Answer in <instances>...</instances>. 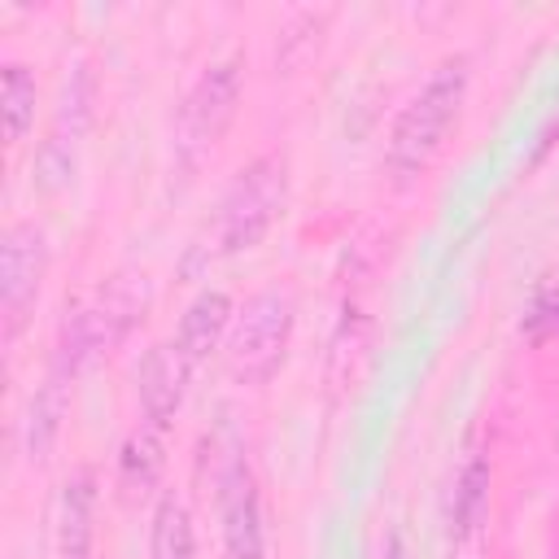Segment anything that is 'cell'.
<instances>
[{
  "label": "cell",
  "instance_id": "8992f818",
  "mask_svg": "<svg viewBox=\"0 0 559 559\" xmlns=\"http://www.w3.org/2000/svg\"><path fill=\"white\" fill-rule=\"evenodd\" d=\"M48 271V236L35 223H13L4 231V249H0V306H4V336L13 341L39 297Z\"/></svg>",
  "mask_w": 559,
  "mask_h": 559
},
{
  "label": "cell",
  "instance_id": "5b68a950",
  "mask_svg": "<svg viewBox=\"0 0 559 559\" xmlns=\"http://www.w3.org/2000/svg\"><path fill=\"white\" fill-rule=\"evenodd\" d=\"M240 105V61H214L188 87L175 118V153L183 166H197L231 127Z\"/></svg>",
  "mask_w": 559,
  "mask_h": 559
},
{
  "label": "cell",
  "instance_id": "6da1fadb",
  "mask_svg": "<svg viewBox=\"0 0 559 559\" xmlns=\"http://www.w3.org/2000/svg\"><path fill=\"white\" fill-rule=\"evenodd\" d=\"M284 201H288V166H284V157H275V153L253 157L227 183L205 236L188 249L183 275H197L201 266H210L218 258H231V253H245V249L262 245V236L284 214Z\"/></svg>",
  "mask_w": 559,
  "mask_h": 559
},
{
  "label": "cell",
  "instance_id": "7a4b0ae2",
  "mask_svg": "<svg viewBox=\"0 0 559 559\" xmlns=\"http://www.w3.org/2000/svg\"><path fill=\"white\" fill-rule=\"evenodd\" d=\"M148 310V280L140 271H118L109 280H100L87 297H79L57 332V354H52V371L74 380L92 358L118 349L131 328L144 319Z\"/></svg>",
  "mask_w": 559,
  "mask_h": 559
},
{
  "label": "cell",
  "instance_id": "d6986e66",
  "mask_svg": "<svg viewBox=\"0 0 559 559\" xmlns=\"http://www.w3.org/2000/svg\"><path fill=\"white\" fill-rule=\"evenodd\" d=\"M384 559H411V555H406V542H402V533H397V528L384 537Z\"/></svg>",
  "mask_w": 559,
  "mask_h": 559
},
{
  "label": "cell",
  "instance_id": "30bf717a",
  "mask_svg": "<svg viewBox=\"0 0 559 559\" xmlns=\"http://www.w3.org/2000/svg\"><path fill=\"white\" fill-rule=\"evenodd\" d=\"M92 511H96V476L79 467L61 485L57 511V555L61 559H92Z\"/></svg>",
  "mask_w": 559,
  "mask_h": 559
},
{
  "label": "cell",
  "instance_id": "e0dca14e",
  "mask_svg": "<svg viewBox=\"0 0 559 559\" xmlns=\"http://www.w3.org/2000/svg\"><path fill=\"white\" fill-rule=\"evenodd\" d=\"M70 179H74V140H66V135L52 131L35 148V183L44 192H61Z\"/></svg>",
  "mask_w": 559,
  "mask_h": 559
},
{
  "label": "cell",
  "instance_id": "ac0fdd59",
  "mask_svg": "<svg viewBox=\"0 0 559 559\" xmlns=\"http://www.w3.org/2000/svg\"><path fill=\"white\" fill-rule=\"evenodd\" d=\"M528 328H533V332H559V284L537 293L533 314H528Z\"/></svg>",
  "mask_w": 559,
  "mask_h": 559
},
{
  "label": "cell",
  "instance_id": "3957f363",
  "mask_svg": "<svg viewBox=\"0 0 559 559\" xmlns=\"http://www.w3.org/2000/svg\"><path fill=\"white\" fill-rule=\"evenodd\" d=\"M463 96H467V57H445L419 83V92L402 105V114L393 118L389 144H384V166L393 170L397 183L419 179L437 162V153L445 148L459 122Z\"/></svg>",
  "mask_w": 559,
  "mask_h": 559
},
{
  "label": "cell",
  "instance_id": "8fae6325",
  "mask_svg": "<svg viewBox=\"0 0 559 559\" xmlns=\"http://www.w3.org/2000/svg\"><path fill=\"white\" fill-rule=\"evenodd\" d=\"M66 376L48 371L44 389L31 397V411H26V424H22V441H26V454L31 459H44L61 432V415H66Z\"/></svg>",
  "mask_w": 559,
  "mask_h": 559
},
{
  "label": "cell",
  "instance_id": "7c38bea8",
  "mask_svg": "<svg viewBox=\"0 0 559 559\" xmlns=\"http://www.w3.org/2000/svg\"><path fill=\"white\" fill-rule=\"evenodd\" d=\"M166 467V450H162V432L157 428H135L122 450H118V485L127 493H148L157 485Z\"/></svg>",
  "mask_w": 559,
  "mask_h": 559
},
{
  "label": "cell",
  "instance_id": "9a60e30c",
  "mask_svg": "<svg viewBox=\"0 0 559 559\" xmlns=\"http://www.w3.org/2000/svg\"><path fill=\"white\" fill-rule=\"evenodd\" d=\"M92 100H96V79H92V70H87V66H74V70H70V79H66V87H61V105H57V135H66V140H74V144H79V135L92 127Z\"/></svg>",
  "mask_w": 559,
  "mask_h": 559
},
{
  "label": "cell",
  "instance_id": "ffe728a7",
  "mask_svg": "<svg viewBox=\"0 0 559 559\" xmlns=\"http://www.w3.org/2000/svg\"><path fill=\"white\" fill-rule=\"evenodd\" d=\"M555 445H559V437H555Z\"/></svg>",
  "mask_w": 559,
  "mask_h": 559
},
{
  "label": "cell",
  "instance_id": "9c48e42d",
  "mask_svg": "<svg viewBox=\"0 0 559 559\" xmlns=\"http://www.w3.org/2000/svg\"><path fill=\"white\" fill-rule=\"evenodd\" d=\"M231 319H236L231 314V297L218 293V288H205V293H197L188 301V310L179 319V332H175V345L188 358V367L205 362L218 349V341L231 332Z\"/></svg>",
  "mask_w": 559,
  "mask_h": 559
},
{
  "label": "cell",
  "instance_id": "5bb4252c",
  "mask_svg": "<svg viewBox=\"0 0 559 559\" xmlns=\"http://www.w3.org/2000/svg\"><path fill=\"white\" fill-rule=\"evenodd\" d=\"M0 109H4L9 144H22L31 122H35V74H31V66L4 61V70H0Z\"/></svg>",
  "mask_w": 559,
  "mask_h": 559
},
{
  "label": "cell",
  "instance_id": "4fadbf2b",
  "mask_svg": "<svg viewBox=\"0 0 559 559\" xmlns=\"http://www.w3.org/2000/svg\"><path fill=\"white\" fill-rule=\"evenodd\" d=\"M153 559H197V533L192 515L179 493H162L153 511V537H148Z\"/></svg>",
  "mask_w": 559,
  "mask_h": 559
},
{
  "label": "cell",
  "instance_id": "2e32d148",
  "mask_svg": "<svg viewBox=\"0 0 559 559\" xmlns=\"http://www.w3.org/2000/svg\"><path fill=\"white\" fill-rule=\"evenodd\" d=\"M485 507H489V463L480 454H472L463 476H459V489H454V533L459 537L476 533Z\"/></svg>",
  "mask_w": 559,
  "mask_h": 559
},
{
  "label": "cell",
  "instance_id": "ba28073f",
  "mask_svg": "<svg viewBox=\"0 0 559 559\" xmlns=\"http://www.w3.org/2000/svg\"><path fill=\"white\" fill-rule=\"evenodd\" d=\"M188 358L179 354L175 341L166 345H153L144 358H140V371H135V389H140V406H144V419L148 428H166L175 419V411L183 406V389H188Z\"/></svg>",
  "mask_w": 559,
  "mask_h": 559
},
{
  "label": "cell",
  "instance_id": "277c9868",
  "mask_svg": "<svg viewBox=\"0 0 559 559\" xmlns=\"http://www.w3.org/2000/svg\"><path fill=\"white\" fill-rule=\"evenodd\" d=\"M293 297L280 293V288H262L253 293L240 314L231 319V332H227V345H223V358H227V371L240 380V384H262L280 371L284 354H288V341H293Z\"/></svg>",
  "mask_w": 559,
  "mask_h": 559
},
{
  "label": "cell",
  "instance_id": "52a82bcc",
  "mask_svg": "<svg viewBox=\"0 0 559 559\" xmlns=\"http://www.w3.org/2000/svg\"><path fill=\"white\" fill-rule=\"evenodd\" d=\"M218 515H223L227 559H262L266 555L262 498H258V480L245 459H231L218 476Z\"/></svg>",
  "mask_w": 559,
  "mask_h": 559
}]
</instances>
